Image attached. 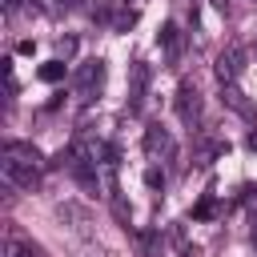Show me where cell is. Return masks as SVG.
Returning a JSON list of instances; mask_svg holds the SVG:
<instances>
[{
	"label": "cell",
	"mask_w": 257,
	"mask_h": 257,
	"mask_svg": "<svg viewBox=\"0 0 257 257\" xmlns=\"http://www.w3.org/2000/svg\"><path fill=\"white\" fill-rule=\"evenodd\" d=\"M0 173H4L8 189H36V181H40L36 165H32V161H20V157H12V153H4V161H0Z\"/></svg>",
	"instance_id": "cell-1"
},
{
	"label": "cell",
	"mask_w": 257,
	"mask_h": 257,
	"mask_svg": "<svg viewBox=\"0 0 257 257\" xmlns=\"http://www.w3.org/2000/svg\"><path fill=\"white\" fill-rule=\"evenodd\" d=\"M241 68H245V52H241L237 44H233V48H225V52L217 56V80H221V84H233Z\"/></svg>",
	"instance_id": "cell-2"
},
{
	"label": "cell",
	"mask_w": 257,
	"mask_h": 257,
	"mask_svg": "<svg viewBox=\"0 0 257 257\" xmlns=\"http://www.w3.org/2000/svg\"><path fill=\"white\" fill-rule=\"evenodd\" d=\"M145 149H149V157H169V153H173V141H169V133H165L161 124H149Z\"/></svg>",
	"instance_id": "cell-3"
},
{
	"label": "cell",
	"mask_w": 257,
	"mask_h": 257,
	"mask_svg": "<svg viewBox=\"0 0 257 257\" xmlns=\"http://www.w3.org/2000/svg\"><path fill=\"white\" fill-rule=\"evenodd\" d=\"M157 40L165 44V52H169V60L177 64V60H181V52H185V36H181V28H177V24H165Z\"/></svg>",
	"instance_id": "cell-4"
},
{
	"label": "cell",
	"mask_w": 257,
	"mask_h": 257,
	"mask_svg": "<svg viewBox=\"0 0 257 257\" xmlns=\"http://www.w3.org/2000/svg\"><path fill=\"white\" fill-rule=\"evenodd\" d=\"M72 80H76V88H80V92H88L92 84H100V80H104V60H88L84 68H76V76H72Z\"/></svg>",
	"instance_id": "cell-5"
},
{
	"label": "cell",
	"mask_w": 257,
	"mask_h": 257,
	"mask_svg": "<svg viewBox=\"0 0 257 257\" xmlns=\"http://www.w3.org/2000/svg\"><path fill=\"white\" fill-rule=\"evenodd\" d=\"M177 112H181L185 120H193V116L201 112V92H197L193 84H181V92H177Z\"/></svg>",
	"instance_id": "cell-6"
},
{
	"label": "cell",
	"mask_w": 257,
	"mask_h": 257,
	"mask_svg": "<svg viewBox=\"0 0 257 257\" xmlns=\"http://www.w3.org/2000/svg\"><path fill=\"white\" fill-rule=\"evenodd\" d=\"M221 100H225L233 112H241L245 120H253V108H249V100H245V92H241V88H233V84H221Z\"/></svg>",
	"instance_id": "cell-7"
},
{
	"label": "cell",
	"mask_w": 257,
	"mask_h": 257,
	"mask_svg": "<svg viewBox=\"0 0 257 257\" xmlns=\"http://www.w3.org/2000/svg\"><path fill=\"white\" fill-rule=\"evenodd\" d=\"M4 153H12V157H20V161H32V165L40 161V153H36L32 145H24V141H8V145H4Z\"/></svg>",
	"instance_id": "cell-8"
},
{
	"label": "cell",
	"mask_w": 257,
	"mask_h": 257,
	"mask_svg": "<svg viewBox=\"0 0 257 257\" xmlns=\"http://www.w3.org/2000/svg\"><path fill=\"white\" fill-rule=\"evenodd\" d=\"M157 245H161V241H157V233H141V249H145V257H161V253H157Z\"/></svg>",
	"instance_id": "cell-9"
},
{
	"label": "cell",
	"mask_w": 257,
	"mask_h": 257,
	"mask_svg": "<svg viewBox=\"0 0 257 257\" xmlns=\"http://www.w3.org/2000/svg\"><path fill=\"white\" fill-rule=\"evenodd\" d=\"M40 76H44V80H60V76H64V64H60V60H52V64H44V68H40Z\"/></svg>",
	"instance_id": "cell-10"
},
{
	"label": "cell",
	"mask_w": 257,
	"mask_h": 257,
	"mask_svg": "<svg viewBox=\"0 0 257 257\" xmlns=\"http://www.w3.org/2000/svg\"><path fill=\"white\" fill-rule=\"evenodd\" d=\"M145 181H149V189H165V173H161V169H149Z\"/></svg>",
	"instance_id": "cell-11"
},
{
	"label": "cell",
	"mask_w": 257,
	"mask_h": 257,
	"mask_svg": "<svg viewBox=\"0 0 257 257\" xmlns=\"http://www.w3.org/2000/svg\"><path fill=\"white\" fill-rule=\"evenodd\" d=\"M56 48H60V56H72V52H76V40H72V36H60Z\"/></svg>",
	"instance_id": "cell-12"
},
{
	"label": "cell",
	"mask_w": 257,
	"mask_h": 257,
	"mask_svg": "<svg viewBox=\"0 0 257 257\" xmlns=\"http://www.w3.org/2000/svg\"><path fill=\"white\" fill-rule=\"evenodd\" d=\"M213 4H217V8H221V12H225V8H229V0H213Z\"/></svg>",
	"instance_id": "cell-13"
}]
</instances>
